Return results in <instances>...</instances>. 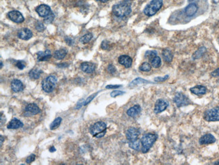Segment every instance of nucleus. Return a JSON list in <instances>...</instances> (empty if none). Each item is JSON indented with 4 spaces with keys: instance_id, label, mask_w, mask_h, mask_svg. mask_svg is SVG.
I'll return each instance as SVG.
<instances>
[{
    "instance_id": "1",
    "label": "nucleus",
    "mask_w": 219,
    "mask_h": 165,
    "mask_svg": "<svg viewBox=\"0 0 219 165\" xmlns=\"http://www.w3.org/2000/svg\"><path fill=\"white\" fill-rule=\"evenodd\" d=\"M132 3L129 0H123L113 7V14L119 18L128 16L132 12Z\"/></svg>"
},
{
    "instance_id": "2",
    "label": "nucleus",
    "mask_w": 219,
    "mask_h": 165,
    "mask_svg": "<svg viewBox=\"0 0 219 165\" xmlns=\"http://www.w3.org/2000/svg\"><path fill=\"white\" fill-rule=\"evenodd\" d=\"M157 135L152 133H147L142 136L141 139L142 143V152L147 153L157 141Z\"/></svg>"
},
{
    "instance_id": "3",
    "label": "nucleus",
    "mask_w": 219,
    "mask_h": 165,
    "mask_svg": "<svg viewBox=\"0 0 219 165\" xmlns=\"http://www.w3.org/2000/svg\"><path fill=\"white\" fill-rule=\"evenodd\" d=\"M107 132V125L103 121H98L92 125L90 128V133L94 137L97 138H103Z\"/></svg>"
},
{
    "instance_id": "4",
    "label": "nucleus",
    "mask_w": 219,
    "mask_h": 165,
    "mask_svg": "<svg viewBox=\"0 0 219 165\" xmlns=\"http://www.w3.org/2000/svg\"><path fill=\"white\" fill-rule=\"evenodd\" d=\"M163 0H152L144 9V13L148 16H152L163 6Z\"/></svg>"
},
{
    "instance_id": "5",
    "label": "nucleus",
    "mask_w": 219,
    "mask_h": 165,
    "mask_svg": "<svg viewBox=\"0 0 219 165\" xmlns=\"http://www.w3.org/2000/svg\"><path fill=\"white\" fill-rule=\"evenodd\" d=\"M57 82L58 78L55 75H49L42 81V89L47 93H51L55 89Z\"/></svg>"
},
{
    "instance_id": "6",
    "label": "nucleus",
    "mask_w": 219,
    "mask_h": 165,
    "mask_svg": "<svg viewBox=\"0 0 219 165\" xmlns=\"http://www.w3.org/2000/svg\"><path fill=\"white\" fill-rule=\"evenodd\" d=\"M204 119L208 122L219 121V106L206 110L204 114Z\"/></svg>"
},
{
    "instance_id": "7",
    "label": "nucleus",
    "mask_w": 219,
    "mask_h": 165,
    "mask_svg": "<svg viewBox=\"0 0 219 165\" xmlns=\"http://www.w3.org/2000/svg\"><path fill=\"white\" fill-rule=\"evenodd\" d=\"M173 101L175 104H176L177 107L178 108L188 106L190 104V101L188 98L183 94L181 93V92H177L175 94Z\"/></svg>"
},
{
    "instance_id": "8",
    "label": "nucleus",
    "mask_w": 219,
    "mask_h": 165,
    "mask_svg": "<svg viewBox=\"0 0 219 165\" xmlns=\"http://www.w3.org/2000/svg\"><path fill=\"white\" fill-rule=\"evenodd\" d=\"M169 106V102L165 100L159 99L156 101L154 112L155 114H159L165 110Z\"/></svg>"
},
{
    "instance_id": "9",
    "label": "nucleus",
    "mask_w": 219,
    "mask_h": 165,
    "mask_svg": "<svg viewBox=\"0 0 219 165\" xmlns=\"http://www.w3.org/2000/svg\"><path fill=\"white\" fill-rule=\"evenodd\" d=\"M8 16L12 21L16 23H22L24 20V18L23 17V14L20 12L16 10L9 12L8 14Z\"/></svg>"
},
{
    "instance_id": "10",
    "label": "nucleus",
    "mask_w": 219,
    "mask_h": 165,
    "mask_svg": "<svg viewBox=\"0 0 219 165\" xmlns=\"http://www.w3.org/2000/svg\"><path fill=\"white\" fill-rule=\"evenodd\" d=\"M140 134V132L139 131L138 129L134 127H130L127 130L125 135L127 139L129 140V141H132L138 139Z\"/></svg>"
},
{
    "instance_id": "11",
    "label": "nucleus",
    "mask_w": 219,
    "mask_h": 165,
    "mask_svg": "<svg viewBox=\"0 0 219 165\" xmlns=\"http://www.w3.org/2000/svg\"><path fill=\"white\" fill-rule=\"evenodd\" d=\"M41 112V110L37 104L32 103L26 106L25 108V116H29L32 115H35Z\"/></svg>"
},
{
    "instance_id": "12",
    "label": "nucleus",
    "mask_w": 219,
    "mask_h": 165,
    "mask_svg": "<svg viewBox=\"0 0 219 165\" xmlns=\"http://www.w3.org/2000/svg\"><path fill=\"white\" fill-rule=\"evenodd\" d=\"M36 12L39 15V16L43 18L47 17L52 12L49 6L45 4H41L38 6L36 8Z\"/></svg>"
},
{
    "instance_id": "13",
    "label": "nucleus",
    "mask_w": 219,
    "mask_h": 165,
    "mask_svg": "<svg viewBox=\"0 0 219 165\" xmlns=\"http://www.w3.org/2000/svg\"><path fill=\"white\" fill-rule=\"evenodd\" d=\"M216 141H217V139L213 135L208 133V134H205L202 136L200 139H199V143L200 145H208L214 144Z\"/></svg>"
},
{
    "instance_id": "14",
    "label": "nucleus",
    "mask_w": 219,
    "mask_h": 165,
    "mask_svg": "<svg viewBox=\"0 0 219 165\" xmlns=\"http://www.w3.org/2000/svg\"><path fill=\"white\" fill-rule=\"evenodd\" d=\"M96 68V66L92 62H86L81 64V70L87 74L93 73Z\"/></svg>"
},
{
    "instance_id": "15",
    "label": "nucleus",
    "mask_w": 219,
    "mask_h": 165,
    "mask_svg": "<svg viewBox=\"0 0 219 165\" xmlns=\"http://www.w3.org/2000/svg\"><path fill=\"white\" fill-rule=\"evenodd\" d=\"M11 88L14 92L18 93V92L23 91L24 85L23 82H22V81L18 80V79H14V80L12 81Z\"/></svg>"
},
{
    "instance_id": "16",
    "label": "nucleus",
    "mask_w": 219,
    "mask_h": 165,
    "mask_svg": "<svg viewBox=\"0 0 219 165\" xmlns=\"http://www.w3.org/2000/svg\"><path fill=\"white\" fill-rule=\"evenodd\" d=\"M189 90L192 94L196 95V96H202L207 92V89L203 85H196L195 87L190 88Z\"/></svg>"
},
{
    "instance_id": "17",
    "label": "nucleus",
    "mask_w": 219,
    "mask_h": 165,
    "mask_svg": "<svg viewBox=\"0 0 219 165\" xmlns=\"http://www.w3.org/2000/svg\"><path fill=\"white\" fill-rule=\"evenodd\" d=\"M18 37L23 40H28L33 37V33L28 28H23L18 32Z\"/></svg>"
},
{
    "instance_id": "18",
    "label": "nucleus",
    "mask_w": 219,
    "mask_h": 165,
    "mask_svg": "<svg viewBox=\"0 0 219 165\" xmlns=\"http://www.w3.org/2000/svg\"><path fill=\"white\" fill-rule=\"evenodd\" d=\"M118 62L120 64L124 66L125 68H129L131 67L132 64V59L130 58L129 56L123 55L119 56L118 59Z\"/></svg>"
},
{
    "instance_id": "19",
    "label": "nucleus",
    "mask_w": 219,
    "mask_h": 165,
    "mask_svg": "<svg viewBox=\"0 0 219 165\" xmlns=\"http://www.w3.org/2000/svg\"><path fill=\"white\" fill-rule=\"evenodd\" d=\"M198 7L196 4H189L185 9V13L186 14L187 16L188 17H192L193 16V15H195V14L198 11Z\"/></svg>"
},
{
    "instance_id": "20",
    "label": "nucleus",
    "mask_w": 219,
    "mask_h": 165,
    "mask_svg": "<svg viewBox=\"0 0 219 165\" xmlns=\"http://www.w3.org/2000/svg\"><path fill=\"white\" fill-rule=\"evenodd\" d=\"M38 61H46L51 58V53L49 50H46L45 52H39L37 53Z\"/></svg>"
},
{
    "instance_id": "21",
    "label": "nucleus",
    "mask_w": 219,
    "mask_h": 165,
    "mask_svg": "<svg viewBox=\"0 0 219 165\" xmlns=\"http://www.w3.org/2000/svg\"><path fill=\"white\" fill-rule=\"evenodd\" d=\"M141 112V107L139 105H135L130 108L129 110L127 111V115L132 118H135V117L139 115V114Z\"/></svg>"
},
{
    "instance_id": "22",
    "label": "nucleus",
    "mask_w": 219,
    "mask_h": 165,
    "mask_svg": "<svg viewBox=\"0 0 219 165\" xmlns=\"http://www.w3.org/2000/svg\"><path fill=\"white\" fill-rule=\"evenodd\" d=\"M23 127V123H22L20 120L14 118L9 122L8 125L7 126V128L8 129H17L22 128Z\"/></svg>"
},
{
    "instance_id": "23",
    "label": "nucleus",
    "mask_w": 219,
    "mask_h": 165,
    "mask_svg": "<svg viewBox=\"0 0 219 165\" xmlns=\"http://www.w3.org/2000/svg\"><path fill=\"white\" fill-rule=\"evenodd\" d=\"M163 60L167 63H170L173 60V53L169 49H164L162 52Z\"/></svg>"
},
{
    "instance_id": "24",
    "label": "nucleus",
    "mask_w": 219,
    "mask_h": 165,
    "mask_svg": "<svg viewBox=\"0 0 219 165\" xmlns=\"http://www.w3.org/2000/svg\"><path fill=\"white\" fill-rule=\"evenodd\" d=\"M67 50L65 49H60L57 50L53 54L54 58L57 60H63L65 58V56L67 55Z\"/></svg>"
},
{
    "instance_id": "25",
    "label": "nucleus",
    "mask_w": 219,
    "mask_h": 165,
    "mask_svg": "<svg viewBox=\"0 0 219 165\" xmlns=\"http://www.w3.org/2000/svg\"><path fill=\"white\" fill-rule=\"evenodd\" d=\"M43 73V71L41 69H38V68H34L33 70L29 72V76L30 77L33 79H39L41 74Z\"/></svg>"
},
{
    "instance_id": "26",
    "label": "nucleus",
    "mask_w": 219,
    "mask_h": 165,
    "mask_svg": "<svg viewBox=\"0 0 219 165\" xmlns=\"http://www.w3.org/2000/svg\"><path fill=\"white\" fill-rule=\"evenodd\" d=\"M206 52V48L205 47H201L193 53L192 58L193 60H197L202 58L204 56V53Z\"/></svg>"
},
{
    "instance_id": "27",
    "label": "nucleus",
    "mask_w": 219,
    "mask_h": 165,
    "mask_svg": "<svg viewBox=\"0 0 219 165\" xmlns=\"http://www.w3.org/2000/svg\"><path fill=\"white\" fill-rule=\"evenodd\" d=\"M148 83H152V82L148 81L145 80V79H143L137 78L130 82L129 87H134V86H136V85H142V84H148Z\"/></svg>"
},
{
    "instance_id": "28",
    "label": "nucleus",
    "mask_w": 219,
    "mask_h": 165,
    "mask_svg": "<svg viewBox=\"0 0 219 165\" xmlns=\"http://www.w3.org/2000/svg\"><path fill=\"white\" fill-rule=\"evenodd\" d=\"M128 145H129V147L130 148L133 149V150H140V148L142 146L141 140L136 139V140H134V141H129Z\"/></svg>"
},
{
    "instance_id": "29",
    "label": "nucleus",
    "mask_w": 219,
    "mask_h": 165,
    "mask_svg": "<svg viewBox=\"0 0 219 165\" xmlns=\"http://www.w3.org/2000/svg\"><path fill=\"white\" fill-rule=\"evenodd\" d=\"M62 121V119L61 117H58V118H56L50 125V129L55 130L57 128H58L60 125V124H61Z\"/></svg>"
},
{
    "instance_id": "30",
    "label": "nucleus",
    "mask_w": 219,
    "mask_h": 165,
    "mask_svg": "<svg viewBox=\"0 0 219 165\" xmlns=\"http://www.w3.org/2000/svg\"><path fill=\"white\" fill-rule=\"evenodd\" d=\"M150 63H151V66H153L154 68H159L161 65V58L160 57H158V56H155L154 58L151 60Z\"/></svg>"
},
{
    "instance_id": "31",
    "label": "nucleus",
    "mask_w": 219,
    "mask_h": 165,
    "mask_svg": "<svg viewBox=\"0 0 219 165\" xmlns=\"http://www.w3.org/2000/svg\"><path fill=\"white\" fill-rule=\"evenodd\" d=\"M92 38H93V34L88 33L80 38V42L82 44L88 43L92 39Z\"/></svg>"
},
{
    "instance_id": "32",
    "label": "nucleus",
    "mask_w": 219,
    "mask_h": 165,
    "mask_svg": "<svg viewBox=\"0 0 219 165\" xmlns=\"http://www.w3.org/2000/svg\"><path fill=\"white\" fill-rule=\"evenodd\" d=\"M157 56V52L156 51L151 50V51H147L145 53V58L148 59L149 61H151V60L153 59L155 56Z\"/></svg>"
},
{
    "instance_id": "33",
    "label": "nucleus",
    "mask_w": 219,
    "mask_h": 165,
    "mask_svg": "<svg viewBox=\"0 0 219 165\" xmlns=\"http://www.w3.org/2000/svg\"><path fill=\"white\" fill-rule=\"evenodd\" d=\"M140 71L143 72H149L151 70V64L148 62H144L139 67Z\"/></svg>"
},
{
    "instance_id": "34",
    "label": "nucleus",
    "mask_w": 219,
    "mask_h": 165,
    "mask_svg": "<svg viewBox=\"0 0 219 165\" xmlns=\"http://www.w3.org/2000/svg\"><path fill=\"white\" fill-rule=\"evenodd\" d=\"M54 18H55V15L53 14V12H51V13L49 16H47V17L44 18V22H45V23L49 24L51 23H52V22L53 21Z\"/></svg>"
},
{
    "instance_id": "35",
    "label": "nucleus",
    "mask_w": 219,
    "mask_h": 165,
    "mask_svg": "<svg viewBox=\"0 0 219 165\" xmlns=\"http://www.w3.org/2000/svg\"><path fill=\"white\" fill-rule=\"evenodd\" d=\"M35 28L38 31H39V32H42V31L45 30V26H44V24L38 21L35 24Z\"/></svg>"
},
{
    "instance_id": "36",
    "label": "nucleus",
    "mask_w": 219,
    "mask_h": 165,
    "mask_svg": "<svg viewBox=\"0 0 219 165\" xmlns=\"http://www.w3.org/2000/svg\"><path fill=\"white\" fill-rule=\"evenodd\" d=\"M98 94V92H97L96 94H94L91 95V96H90L89 97H88L87 98V99L85 100V101H84V103H83V106H87V104H89V103L90 102V101H91L92 100H93L95 97H96V96H97V94Z\"/></svg>"
},
{
    "instance_id": "37",
    "label": "nucleus",
    "mask_w": 219,
    "mask_h": 165,
    "mask_svg": "<svg viewBox=\"0 0 219 165\" xmlns=\"http://www.w3.org/2000/svg\"><path fill=\"white\" fill-rule=\"evenodd\" d=\"M124 94H125V92L122 91H113L110 94V96L112 97H116L117 96H122V95Z\"/></svg>"
},
{
    "instance_id": "38",
    "label": "nucleus",
    "mask_w": 219,
    "mask_h": 165,
    "mask_svg": "<svg viewBox=\"0 0 219 165\" xmlns=\"http://www.w3.org/2000/svg\"><path fill=\"white\" fill-rule=\"evenodd\" d=\"M16 65L17 67L20 70H23L26 67V62L24 61H23V60H20V61H18Z\"/></svg>"
},
{
    "instance_id": "39",
    "label": "nucleus",
    "mask_w": 219,
    "mask_h": 165,
    "mask_svg": "<svg viewBox=\"0 0 219 165\" xmlns=\"http://www.w3.org/2000/svg\"><path fill=\"white\" fill-rule=\"evenodd\" d=\"M36 158V156L34 154H30V156H28L26 158V162L27 164H30L31 163H33V162L34 161V160H35Z\"/></svg>"
},
{
    "instance_id": "40",
    "label": "nucleus",
    "mask_w": 219,
    "mask_h": 165,
    "mask_svg": "<svg viewBox=\"0 0 219 165\" xmlns=\"http://www.w3.org/2000/svg\"><path fill=\"white\" fill-rule=\"evenodd\" d=\"M107 71H108V72H109V73L113 75V74L115 73L116 68L113 64H109V66H108V68H107Z\"/></svg>"
},
{
    "instance_id": "41",
    "label": "nucleus",
    "mask_w": 219,
    "mask_h": 165,
    "mask_svg": "<svg viewBox=\"0 0 219 165\" xmlns=\"http://www.w3.org/2000/svg\"><path fill=\"white\" fill-rule=\"evenodd\" d=\"M101 47L103 50H109L110 46H109V42L107 41H103L102 43H101Z\"/></svg>"
},
{
    "instance_id": "42",
    "label": "nucleus",
    "mask_w": 219,
    "mask_h": 165,
    "mask_svg": "<svg viewBox=\"0 0 219 165\" xmlns=\"http://www.w3.org/2000/svg\"><path fill=\"white\" fill-rule=\"evenodd\" d=\"M168 78H169V75H165L163 77H158L154 78V81L156 82H164V81H165L167 79H168Z\"/></svg>"
},
{
    "instance_id": "43",
    "label": "nucleus",
    "mask_w": 219,
    "mask_h": 165,
    "mask_svg": "<svg viewBox=\"0 0 219 165\" xmlns=\"http://www.w3.org/2000/svg\"><path fill=\"white\" fill-rule=\"evenodd\" d=\"M65 41L66 43H67L68 45H69V46H72L74 43V41L73 40L72 38H70V37H65Z\"/></svg>"
},
{
    "instance_id": "44",
    "label": "nucleus",
    "mask_w": 219,
    "mask_h": 165,
    "mask_svg": "<svg viewBox=\"0 0 219 165\" xmlns=\"http://www.w3.org/2000/svg\"><path fill=\"white\" fill-rule=\"evenodd\" d=\"M211 76H212V77H218V76H219V68H217V69H216L215 71H214L213 72H212L211 73Z\"/></svg>"
},
{
    "instance_id": "45",
    "label": "nucleus",
    "mask_w": 219,
    "mask_h": 165,
    "mask_svg": "<svg viewBox=\"0 0 219 165\" xmlns=\"http://www.w3.org/2000/svg\"><path fill=\"white\" fill-rule=\"evenodd\" d=\"M120 87H122V85H107L106 86V89H108V90H110V89H117L119 88Z\"/></svg>"
},
{
    "instance_id": "46",
    "label": "nucleus",
    "mask_w": 219,
    "mask_h": 165,
    "mask_svg": "<svg viewBox=\"0 0 219 165\" xmlns=\"http://www.w3.org/2000/svg\"><path fill=\"white\" fill-rule=\"evenodd\" d=\"M55 151H56V149H55V148L54 147V146H51V148H49V152H55Z\"/></svg>"
},
{
    "instance_id": "47",
    "label": "nucleus",
    "mask_w": 219,
    "mask_h": 165,
    "mask_svg": "<svg viewBox=\"0 0 219 165\" xmlns=\"http://www.w3.org/2000/svg\"><path fill=\"white\" fill-rule=\"evenodd\" d=\"M96 1L101 2H103V3H105V2H107V1H109V0H96Z\"/></svg>"
},
{
    "instance_id": "48",
    "label": "nucleus",
    "mask_w": 219,
    "mask_h": 165,
    "mask_svg": "<svg viewBox=\"0 0 219 165\" xmlns=\"http://www.w3.org/2000/svg\"><path fill=\"white\" fill-rule=\"evenodd\" d=\"M0 138H1V146H2V143H3V137L1 135V137H0Z\"/></svg>"
},
{
    "instance_id": "49",
    "label": "nucleus",
    "mask_w": 219,
    "mask_h": 165,
    "mask_svg": "<svg viewBox=\"0 0 219 165\" xmlns=\"http://www.w3.org/2000/svg\"><path fill=\"white\" fill-rule=\"evenodd\" d=\"M2 66H3V63H2V62H1V68H2Z\"/></svg>"
}]
</instances>
